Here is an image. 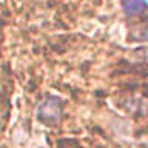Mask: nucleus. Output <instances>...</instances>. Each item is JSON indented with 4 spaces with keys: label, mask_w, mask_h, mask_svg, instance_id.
<instances>
[{
    "label": "nucleus",
    "mask_w": 148,
    "mask_h": 148,
    "mask_svg": "<svg viewBox=\"0 0 148 148\" xmlns=\"http://www.w3.org/2000/svg\"><path fill=\"white\" fill-rule=\"evenodd\" d=\"M63 103L57 96H46L36 110V117L43 125H57L62 119Z\"/></svg>",
    "instance_id": "nucleus-1"
},
{
    "label": "nucleus",
    "mask_w": 148,
    "mask_h": 148,
    "mask_svg": "<svg viewBox=\"0 0 148 148\" xmlns=\"http://www.w3.org/2000/svg\"><path fill=\"white\" fill-rule=\"evenodd\" d=\"M122 8L127 14H142L143 11H147L148 2L147 0H122Z\"/></svg>",
    "instance_id": "nucleus-2"
},
{
    "label": "nucleus",
    "mask_w": 148,
    "mask_h": 148,
    "mask_svg": "<svg viewBox=\"0 0 148 148\" xmlns=\"http://www.w3.org/2000/svg\"><path fill=\"white\" fill-rule=\"evenodd\" d=\"M137 39H140V40H148V23H147V25H143L140 29L137 31Z\"/></svg>",
    "instance_id": "nucleus-3"
}]
</instances>
